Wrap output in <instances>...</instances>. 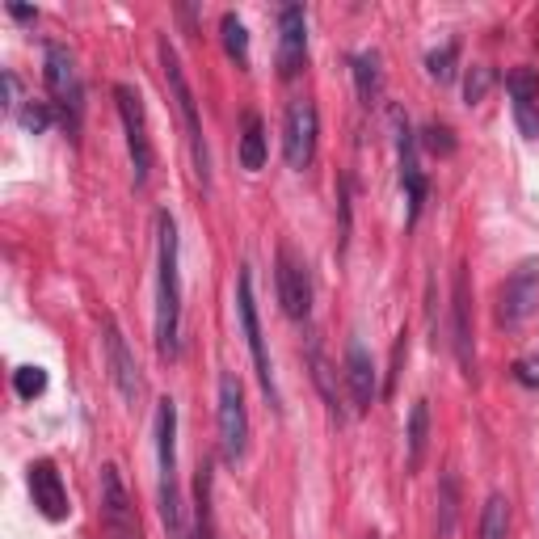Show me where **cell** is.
Segmentation results:
<instances>
[{
	"instance_id": "1",
	"label": "cell",
	"mask_w": 539,
	"mask_h": 539,
	"mask_svg": "<svg viewBox=\"0 0 539 539\" xmlns=\"http://www.w3.org/2000/svg\"><path fill=\"white\" fill-rule=\"evenodd\" d=\"M182 346V270H177V224L156 215V354L173 358Z\"/></svg>"
},
{
	"instance_id": "2",
	"label": "cell",
	"mask_w": 539,
	"mask_h": 539,
	"mask_svg": "<svg viewBox=\"0 0 539 539\" xmlns=\"http://www.w3.org/2000/svg\"><path fill=\"white\" fill-rule=\"evenodd\" d=\"M156 55H161V72H165V85H169V97L177 114H182V127H186V144H190V156H194V177L198 186L211 190V152H207V135H203V118H198V97L190 89V76L182 68V55L169 38L156 43Z\"/></svg>"
},
{
	"instance_id": "3",
	"label": "cell",
	"mask_w": 539,
	"mask_h": 539,
	"mask_svg": "<svg viewBox=\"0 0 539 539\" xmlns=\"http://www.w3.org/2000/svg\"><path fill=\"white\" fill-rule=\"evenodd\" d=\"M156 468H161V518L169 539H194L186 527L182 481H177V405L156 401Z\"/></svg>"
},
{
	"instance_id": "4",
	"label": "cell",
	"mask_w": 539,
	"mask_h": 539,
	"mask_svg": "<svg viewBox=\"0 0 539 539\" xmlns=\"http://www.w3.org/2000/svg\"><path fill=\"white\" fill-rule=\"evenodd\" d=\"M43 81L51 93V110L76 135L81 131V114H85V89H81V72H76V55L64 43L43 47Z\"/></svg>"
},
{
	"instance_id": "5",
	"label": "cell",
	"mask_w": 539,
	"mask_h": 539,
	"mask_svg": "<svg viewBox=\"0 0 539 539\" xmlns=\"http://www.w3.org/2000/svg\"><path fill=\"white\" fill-rule=\"evenodd\" d=\"M236 316H241L245 342H249V354H253L257 384H262L270 409H274V413H283V396H278V384H274V367H270V350H266V337H262V316H257L253 270H249V266H241V274H236Z\"/></svg>"
},
{
	"instance_id": "6",
	"label": "cell",
	"mask_w": 539,
	"mask_h": 539,
	"mask_svg": "<svg viewBox=\"0 0 539 539\" xmlns=\"http://www.w3.org/2000/svg\"><path fill=\"white\" fill-rule=\"evenodd\" d=\"M215 426H219V455L224 464H241L249 451V409L245 388L232 371L219 375V401H215Z\"/></svg>"
},
{
	"instance_id": "7",
	"label": "cell",
	"mask_w": 539,
	"mask_h": 539,
	"mask_svg": "<svg viewBox=\"0 0 539 539\" xmlns=\"http://www.w3.org/2000/svg\"><path fill=\"white\" fill-rule=\"evenodd\" d=\"M114 106L123 118V135H127V156H131V182L148 186L152 177V139H148V114L144 102L131 85H114Z\"/></svg>"
},
{
	"instance_id": "8",
	"label": "cell",
	"mask_w": 539,
	"mask_h": 539,
	"mask_svg": "<svg viewBox=\"0 0 539 539\" xmlns=\"http://www.w3.org/2000/svg\"><path fill=\"white\" fill-rule=\"evenodd\" d=\"M392 127H396V165H401V190H405V228H417L422 219V207H426V194H430V182H426V169L417 161V131L409 127V118L401 110H392Z\"/></svg>"
},
{
	"instance_id": "9",
	"label": "cell",
	"mask_w": 539,
	"mask_h": 539,
	"mask_svg": "<svg viewBox=\"0 0 539 539\" xmlns=\"http://www.w3.org/2000/svg\"><path fill=\"white\" fill-rule=\"evenodd\" d=\"M316 139H321V114H316V102L295 97L283 114V156L295 173H304L316 161Z\"/></svg>"
},
{
	"instance_id": "10",
	"label": "cell",
	"mask_w": 539,
	"mask_h": 539,
	"mask_svg": "<svg viewBox=\"0 0 539 539\" xmlns=\"http://www.w3.org/2000/svg\"><path fill=\"white\" fill-rule=\"evenodd\" d=\"M97 493H102V531L110 539H144L139 514L131 506V493L123 485V472L114 464H102V472H97Z\"/></svg>"
},
{
	"instance_id": "11",
	"label": "cell",
	"mask_w": 539,
	"mask_h": 539,
	"mask_svg": "<svg viewBox=\"0 0 539 539\" xmlns=\"http://www.w3.org/2000/svg\"><path fill=\"white\" fill-rule=\"evenodd\" d=\"M451 325H455V363L464 371V379H476V333H472V283H468V262L455 266L451 278Z\"/></svg>"
},
{
	"instance_id": "12",
	"label": "cell",
	"mask_w": 539,
	"mask_h": 539,
	"mask_svg": "<svg viewBox=\"0 0 539 539\" xmlns=\"http://www.w3.org/2000/svg\"><path fill=\"white\" fill-rule=\"evenodd\" d=\"M535 308H539V257H527V262H518V270L502 283V295H497V321H502L506 329H518Z\"/></svg>"
},
{
	"instance_id": "13",
	"label": "cell",
	"mask_w": 539,
	"mask_h": 539,
	"mask_svg": "<svg viewBox=\"0 0 539 539\" xmlns=\"http://www.w3.org/2000/svg\"><path fill=\"white\" fill-rule=\"evenodd\" d=\"M102 346H106L110 384L118 388V396H123L127 405H135L139 392H144V375H139V363H135V354H131L127 337H123V329H118L114 316H106V321H102Z\"/></svg>"
},
{
	"instance_id": "14",
	"label": "cell",
	"mask_w": 539,
	"mask_h": 539,
	"mask_svg": "<svg viewBox=\"0 0 539 539\" xmlns=\"http://www.w3.org/2000/svg\"><path fill=\"white\" fill-rule=\"evenodd\" d=\"M274 283H278V304H283V312L291 316V321H308L312 316V274L287 245H278Z\"/></svg>"
},
{
	"instance_id": "15",
	"label": "cell",
	"mask_w": 539,
	"mask_h": 539,
	"mask_svg": "<svg viewBox=\"0 0 539 539\" xmlns=\"http://www.w3.org/2000/svg\"><path fill=\"white\" fill-rule=\"evenodd\" d=\"M308 64V13L304 5L278 9V76L291 81Z\"/></svg>"
},
{
	"instance_id": "16",
	"label": "cell",
	"mask_w": 539,
	"mask_h": 539,
	"mask_svg": "<svg viewBox=\"0 0 539 539\" xmlns=\"http://www.w3.org/2000/svg\"><path fill=\"white\" fill-rule=\"evenodd\" d=\"M26 481H30L34 510L43 514L47 523H64V518L72 514V506H68V489H64V476H59V468L51 464V459H34Z\"/></svg>"
},
{
	"instance_id": "17",
	"label": "cell",
	"mask_w": 539,
	"mask_h": 539,
	"mask_svg": "<svg viewBox=\"0 0 539 539\" xmlns=\"http://www.w3.org/2000/svg\"><path fill=\"white\" fill-rule=\"evenodd\" d=\"M346 388H350V401H354V413H371L375 401H379V375H375V358L371 350L350 337L346 346Z\"/></svg>"
},
{
	"instance_id": "18",
	"label": "cell",
	"mask_w": 539,
	"mask_h": 539,
	"mask_svg": "<svg viewBox=\"0 0 539 539\" xmlns=\"http://www.w3.org/2000/svg\"><path fill=\"white\" fill-rule=\"evenodd\" d=\"M506 93L514 102V123L527 139H539V72L535 68H514L506 76Z\"/></svg>"
},
{
	"instance_id": "19",
	"label": "cell",
	"mask_w": 539,
	"mask_h": 539,
	"mask_svg": "<svg viewBox=\"0 0 539 539\" xmlns=\"http://www.w3.org/2000/svg\"><path fill=\"white\" fill-rule=\"evenodd\" d=\"M426 443H430V401H413L405 426V472H422Z\"/></svg>"
},
{
	"instance_id": "20",
	"label": "cell",
	"mask_w": 539,
	"mask_h": 539,
	"mask_svg": "<svg viewBox=\"0 0 539 539\" xmlns=\"http://www.w3.org/2000/svg\"><path fill=\"white\" fill-rule=\"evenodd\" d=\"M266 156H270L266 123H262V114H257V110H249V114L241 118V169L262 173V169H266Z\"/></svg>"
},
{
	"instance_id": "21",
	"label": "cell",
	"mask_w": 539,
	"mask_h": 539,
	"mask_svg": "<svg viewBox=\"0 0 539 539\" xmlns=\"http://www.w3.org/2000/svg\"><path fill=\"white\" fill-rule=\"evenodd\" d=\"M354 89H358V102H363L367 110L379 106V97H384V72H379L375 51L354 55Z\"/></svg>"
},
{
	"instance_id": "22",
	"label": "cell",
	"mask_w": 539,
	"mask_h": 539,
	"mask_svg": "<svg viewBox=\"0 0 539 539\" xmlns=\"http://www.w3.org/2000/svg\"><path fill=\"white\" fill-rule=\"evenodd\" d=\"M308 363H312V379H316V388H321V396H325V409H329V417L337 426H342V392H337V384H333V367H329V358H325V350L321 346H308Z\"/></svg>"
},
{
	"instance_id": "23",
	"label": "cell",
	"mask_w": 539,
	"mask_h": 539,
	"mask_svg": "<svg viewBox=\"0 0 539 539\" xmlns=\"http://www.w3.org/2000/svg\"><path fill=\"white\" fill-rule=\"evenodd\" d=\"M455 518H459V476L443 472V481H438V523H434V535L451 539Z\"/></svg>"
},
{
	"instance_id": "24",
	"label": "cell",
	"mask_w": 539,
	"mask_h": 539,
	"mask_svg": "<svg viewBox=\"0 0 539 539\" xmlns=\"http://www.w3.org/2000/svg\"><path fill=\"white\" fill-rule=\"evenodd\" d=\"M219 34H224V51L236 68H249V30L236 13H224L219 17Z\"/></svg>"
},
{
	"instance_id": "25",
	"label": "cell",
	"mask_w": 539,
	"mask_h": 539,
	"mask_svg": "<svg viewBox=\"0 0 539 539\" xmlns=\"http://www.w3.org/2000/svg\"><path fill=\"white\" fill-rule=\"evenodd\" d=\"M481 539H510V502L506 493H489L481 514Z\"/></svg>"
},
{
	"instance_id": "26",
	"label": "cell",
	"mask_w": 539,
	"mask_h": 539,
	"mask_svg": "<svg viewBox=\"0 0 539 539\" xmlns=\"http://www.w3.org/2000/svg\"><path fill=\"white\" fill-rule=\"evenodd\" d=\"M455 64H459V43H443L426 55V72L434 76L438 85H451L455 81Z\"/></svg>"
},
{
	"instance_id": "27",
	"label": "cell",
	"mask_w": 539,
	"mask_h": 539,
	"mask_svg": "<svg viewBox=\"0 0 539 539\" xmlns=\"http://www.w3.org/2000/svg\"><path fill=\"white\" fill-rule=\"evenodd\" d=\"M13 392L22 396V401H34V396L47 392V371L43 367H17L13 371Z\"/></svg>"
},
{
	"instance_id": "28",
	"label": "cell",
	"mask_w": 539,
	"mask_h": 539,
	"mask_svg": "<svg viewBox=\"0 0 539 539\" xmlns=\"http://www.w3.org/2000/svg\"><path fill=\"white\" fill-rule=\"evenodd\" d=\"M422 144H426V152H434V156H451V152H455V131H451L447 123H426V127H422Z\"/></svg>"
},
{
	"instance_id": "29",
	"label": "cell",
	"mask_w": 539,
	"mask_h": 539,
	"mask_svg": "<svg viewBox=\"0 0 539 539\" xmlns=\"http://www.w3.org/2000/svg\"><path fill=\"white\" fill-rule=\"evenodd\" d=\"M489 85H493V72H489V68H472L468 81H464V102H468V106H481L485 93H489Z\"/></svg>"
},
{
	"instance_id": "30",
	"label": "cell",
	"mask_w": 539,
	"mask_h": 539,
	"mask_svg": "<svg viewBox=\"0 0 539 539\" xmlns=\"http://www.w3.org/2000/svg\"><path fill=\"white\" fill-rule=\"evenodd\" d=\"M405 358H409V329L396 333V342H392V371H388V384H384V396L396 392V379H401V367H405Z\"/></svg>"
},
{
	"instance_id": "31",
	"label": "cell",
	"mask_w": 539,
	"mask_h": 539,
	"mask_svg": "<svg viewBox=\"0 0 539 539\" xmlns=\"http://www.w3.org/2000/svg\"><path fill=\"white\" fill-rule=\"evenodd\" d=\"M17 118H22V127L26 131H47L51 127V102H30V106H22L17 110Z\"/></svg>"
},
{
	"instance_id": "32",
	"label": "cell",
	"mask_w": 539,
	"mask_h": 539,
	"mask_svg": "<svg viewBox=\"0 0 539 539\" xmlns=\"http://www.w3.org/2000/svg\"><path fill=\"white\" fill-rule=\"evenodd\" d=\"M0 81H5V106L17 114V110H22V85H17V76H13V72H5Z\"/></svg>"
},
{
	"instance_id": "33",
	"label": "cell",
	"mask_w": 539,
	"mask_h": 539,
	"mask_svg": "<svg viewBox=\"0 0 539 539\" xmlns=\"http://www.w3.org/2000/svg\"><path fill=\"white\" fill-rule=\"evenodd\" d=\"M9 13L17 22H38V9H26V5H9Z\"/></svg>"
},
{
	"instance_id": "34",
	"label": "cell",
	"mask_w": 539,
	"mask_h": 539,
	"mask_svg": "<svg viewBox=\"0 0 539 539\" xmlns=\"http://www.w3.org/2000/svg\"><path fill=\"white\" fill-rule=\"evenodd\" d=\"M367 539H379V535H367Z\"/></svg>"
}]
</instances>
